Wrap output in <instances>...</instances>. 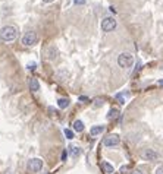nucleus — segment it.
Masks as SVG:
<instances>
[{
  "label": "nucleus",
  "mask_w": 163,
  "mask_h": 174,
  "mask_svg": "<svg viewBox=\"0 0 163 174\" xmlns=\"http://www.w3.org/2000/svg\"><path fill=\"white\" fill-rule=\"evenodd\" d=\"M18 37V29L13 25H6L0 29V40L5 43H12Z\"/></svg>",
  "instance_id": "nucleus-1"
},
{
  "label": "nucleus",
  "mask_w": 163,
  "mask_h": 174,
  "mask_svg": "<svg viewBox=\"0 0 163 174\" xmlns=\"http://www.w3.org/2000/svg\"><path fill=\"white\" fill-rule=\"evenodd\" d=\"M118 64H119L122 69L131 68V66L134 64V57H132V54H130V53L119 54V57H118Z\"/></svg>",
  "instance_id": "nucleus-2"
},
{
  "label": "nucleus",
  "mask_w": 163,
  "mask_h": 174,
  "mask_svg": "<svg viewBox=\"0 0 163 174\" xmlns=\"http://www.w3.org/2000/svg\"><path fill=\"white\" fill-rule=\"evenodd\" d=\"M37 43H38V35L35 34L34 31H28V32L22 37V44H24V45H27V47L35 45Z\"/></svg>",
  "instance_id": "nucleus-3"
},
{
  "label": "nucleus",
  "mask_w": 163,
  "mask_h": 174,
  "mask_svg": "<svg viewBox=\"0 0 163 174\" xmlns=\"http://www.w3.org/2000/svg\"><path fill=\"white\" fill-rule=\"evenodd\" d=\"M115 28H116V19L107 16V18H104V19L101 21V29H103L104 32H110V31H113Z\"/></svg>",
  "instance_id": "nucleus-4"
},
{
  "label": "nucleus",
  "mask_w": 163,
  "mask_h": 174,
  "mask_svg": "<svg viewBox=\"0 0 163 174\" xmlns=\"http://www.w3.org/2000/svg\"><path fill=\"white\" fill-rule=\"evenodd\" d=\"M41 168H43V161L40 160V158H33V160L28 161V171L38 173Z\"/></svg>",
  "instance_id": "nucleus-5"
},
{
  "label": "nucleus",
  "mask_w": 163,
  "mask_h": 174,
  "mask_svg": "<svg viewBox=\"0 0 163 174\" xmlns=\"http://www.w3.org/2000/svg\"><path fill=\"white\" fill-rule=\"evenodd\" d=\"M119 142H120V138L118 135H109L103 139V145L107 146V148H113V146L119 145Z\"/></svg>",
  "instance_id": "nucleus-6"
},
{
  "label": "nucleus",
  "mask_w": 163,
  "mask_h": 174,
  "mask_svg": "<svg viewBox=\"0 0 163 174\" xmlns=\"http://www.w3.org/2000/svg\"><path fill=\"white\" fill-rule=\"evenodd\" d=\"M141 158L143 160H145V161H156L159 158V154L156 152V151H153V149H144V151H141Z\"/></svg>",
  "instance_id": "nucleus-7"
},
{
  "label": "nucleus",
  "mask_w": 163,
  "mask_h": 174,
  "mask_svg": "<svg viewBox=\"0 0 163 174\" xmlns=\"http://www.w3.org/2000/svg\"><path fill=\"white\" fill-rule=\"evenodd\" d=\"M28 87H29V89L33 92H37L40 89V83H38V81L35 79V78H31L28 81Z\"/></svg>",
  "instance_id": "nucleus-8"
},
{
  "label": "nucleus",
  "mask_w": 163,
  "mask_h": 174,
  "mask_svg": "<svg viewBox=\"0 0 163 174\" xmlns=\"http://www.w3.org/2000/svg\"><path fill=\"white\" fill-rule=\"evenodd\" d=\"M104 132V126H93L90 129V135L91 136H99Z\"/></svg>",
  "instance_id": "nucleus-9"
},
{
  "label": "nucleus",
  "mask_w": 163,
  "mask_h": 174,
  "mask_svg": "<svg viewBox=\"0 0 163 174\" xmlns=\"http://www.w3.org/2000/svg\"><path fill=\"white\" fill-rule=\"evenodd\" d=\"M68 148H69V154H71L74 158H77L78 155H81V149H79V146L71 145V146H68Z\"/></svg>",
  "instance_id": "nucleus-10"
},
{
  "label": "nucleus",
  "mask_w": 163,
  "mask_h": 174,
  "mask_svg": "<svg viewBox=\"0 0 163 174\" xmlns=\"http://www.w3.org/2000/svg\"><path fill=\"white\" fill-rule=\"evenodd\" d=\"M74 130L78 132V133L84 132V123H82L81 120H75L74 121Z\"/></svg>",
  "instance_id": "nucleus-11"
},
{
  "label": "nucleus",
  "mask_w": 163,
  "mask_h": 174,
  "mask_svg": "<svg viewBox=\"0 0 163 174\" xmlns=\"http://www.w3.org/2000/svg\"><path fill=\"white\" fill-rule=\"evenodd\" d=\"M101 168L106 174H112L113 173V165L109 164V162H101Z\"/></svg>",
  "instance_id": "nucleus-12"
},
{
  "label": "nucleus",
  "mask_w": 163,
  "mask_h": 174,
  "mask_svg": "<svg viewBox=\"0 0 163 174\" xmlns=\"http://www.w3.org/2000/svg\"><path fill=\"white\" fill-rule=\"evenodd\" d=\"M58 106L59 108H66V107H69V100L68 98H60V100H58Z\"/></svg>",
  "instance_id": "nucleus-13"
},
{
  "label": "nucleus",
  "mask_w": 163,
  "mask_h": 174,
  "mask_svg": "<svg viewBox=\"0 0 163 174\" xmlns=\"http://www.w3.org/2000/svg\"><path fill=\"white\" fill-rule=\"evenodd\" d=\"M118 116H119V111H118L116 108H112L110 111H109V114H107V119H109V120H113V119H116Z\"/></svg>",
  "instance_id": "nucleus-14"
},
{
  "label": "nucleus",
  "mask_w": 163,
  "mask_h": 174,
  "mask_svg": "<svg viewBox=\"0 0 163 174\" xmlns=\"http://www.w3.org/2000/svg\"><path fill=\"white\" fill-rule=\"evenodd\" d=\"M63 133H65V136H66L68 139H72V138H74V132H72L71 129H65Z\"/></svg>",
  "instance_id": "nucleus-15"
},
{
  "label": "nucleus",
  "mask_w": 163,
  "mask_h": 174,
  "mask_svg": "<svg viewBox=\"0 0 163 174\" xmlns=\"http://www.w3.org/2000/svg\"><path fill=\"white\" fill-rule=\"evenodd\" d=\"M116 98H118V100H119V102H122V104H124V102H125V100H124V95H122V94H118V95H116Z\"/></svg>",
  "instance_id": "nucleus-16"
},
{
  "label": "nucleus",
  "mask_w": 163,
  "mask_h": 174,
  "mask_svg": "<svg viewBox=\"0 0 163 174\" xmlns=\"http://www.w3.org/2000/svg\"><path fill=\"white\" fill-rule=\"evenodd\" d=\"M156 174H163V165L157 167V170H156Z\"/></svg>",
  "instance_id": "nucleus-17"
},
{
  "label": "nucleus",
  "mask_w": 163,
  "mask_h": 174,
  "mask_svg": "<svg viewBox=\"0 0 163 174\" xmlns=\"http://www.w3.org/2000/svg\"><path fill=\"white\" fill-rule=\"evenodd\" d=\"M66 158H68V152L66 151H63L62 152V161H66Z\"/></svg>",
  "instance_id": "nucleus-18"
},
{
  "label": "nucleus",
  "mask_w": 163,
  "mask_h": 174,
  "mask_svg": "<svg viewBox=\"0 0 163 174\" xmlns=\"http://www.w3.org/2000/svg\"><path fill=\"white\" fill-rule=\"evenodd\" d=\"M75 3H78V5H84L85 3V0H74Z\"/></svg>",
  "instance_id": "nucleus-19"
},
{
  "label": "nucleus",
  "mask_w": 163,
  "mask_h": 174,
  "mask_svg": "<svg viewBox=\"0 0 163 174\" xmlns=\"http://www.w3.org/2000/svg\"><path fill=\"white\" fill-rule=\"evenodd\" d=\"M79 101L85 102V101H88V98H87V97H79Z\"/></svg>",
  "instance_id": "nucleus-20"
},
{
  "label": "nucleus",
  "mask_w": 163,
  "mask_h": 174,
  "mask_svg": "<svg viewBox=\"0 0 163 174\" xmlns=\"http://www.w3.org/2000/svg\"><path fill=\"white\" fill-rule=\"evenodd\" d=\"M131 174H143V173H141L140 170H135V171H132V173H131Z\"/></svg>",
  "instance_id": "nucleus-21"
},
{
  "label": "nucleus",
  "mask_w": 163,
  "mask_h": 174,
  "mask_svg": "<svg viewBox=\"0 0 163 174\" xmlns=\"http://www.w3.org/2000/svg\"><path fill=\"white\" fill-rule=\"evenodd\" d=\"M44 3H52V2H54V0H43Z\"/></svg>",
  "instance_id": "nucleus-22"
},
{
  "label": "nucleus",
  "mask_w": 163,
  "mask_h": 174,
  "mask_svg": "<svg viewBox=\"0 0 163 174\" xmlns=\"http://www.w3.org/2000/svg\"><path fill=\"white\" fill-rule=\"evenodd\" d=\"M159 85H160V87H163V81H159Z\"/></svg>",
  "instance_id": "nucleus-23"
}]
</instances>
